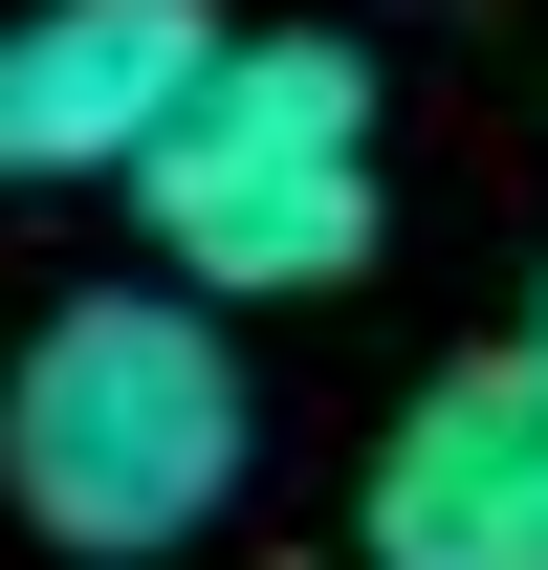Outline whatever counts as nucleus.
Segmentation results:
<instances>
[{
	"mask_svg": "<svg viewBox=\"0 0 548 570\" xmlns=\"http://www.w3.org/2000/svg\"><path fill=\"white\" fill-rule=\"evenodd\" d=\"M242 461H264V395H242V352H219L198 285H88V307H45L22 373H0V504L67 570L198 549L219 504H242Z\"/></svg>",
	"mask_w": 548,
	"mask_h": 570,
	"instance_id": "nucleus-1",
	"label": "nucleus"
},
{
	"mask_svg": "<svg viewBox=\"0 0 548 570\" xmlns=\"http://www.w3.org/2000/svg\"><path fill=\"white\" fill-rule=\"evenodd\" d=\"M154 285L198 307H307V285L373 264V67L351 45H219L198 110L133 154Z\"/></svg>",
	"mask_w": 548,
	"mask_h": 570,
	"instance_id": "nucleus-2",
	"label": "nucleus"
},
{
	"mask_svg": "<svg viewBox=\"0 0 548 570\" xmlns=\"http://www.w3.org/2000/svg\"><path fill=\"white\" fill-rule=\"evenodd\" d=\"M219 45H242L219 0H22L0 22V198H67V176L133 198V154L198 110Z\"/></svg>",
	"mask_w": 548,
	"mask_h": 570,
	"instance_id": "nucleus-3",
	"label": "nucleus"
},
{
	"mask_svg": "<svg viewBox=\"0 0 548 570\" xmlns=\"http://www.w3.org/2000/svg\"><path fill=\"white\" fill-rule=\"evenodd\" d=\"M373 570H548V352H439L373 439Z\"/></svg>",
	"mask_w": 548,
	"mask_h": 570,
	"instance_id": "nucleus-4",
	"label": "nucleus"
},
{
	"mask_svg": "<svg viewBox=\"0 0 548 570\" xmlns=\"http://www.w3.org/2000/svg\"><path fill=\"white\" fill-rule=\"evenodd\" d=\"M527 352H548V307H527Z\"/></svg>",
	"mask_w": 548,
	"mask_h": 570,
	"instance_id": "nucleus-5",
	"label": "nucleus"
}]
</instances>
